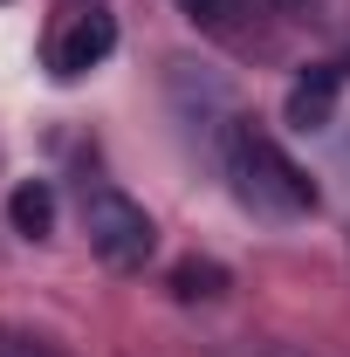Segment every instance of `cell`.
<instances>
[{"mask_svg":"<svg viewBox=\"0 0 350 357\" xmlns=\"http://www.w3.org/2000/svg\"><path fill=\"white\" fill-rule=\"evenodd\" d=\"M206 158L220 165V178L234 185V199H241V206L275 213V220H303V213H316V185H309V172L261 131V117L234 110V117H227V131L206 144Z\"/></svg>","mask_w":350,"mask_h":357,"instance_id":"6da1fadb","label":"cell"},{"mask_svg":"<svg viewBox=\"0 0 350 357\" xmlns=\"http://www.w3.org/2000/svg\"><path fill=\"white\" fill-rule=\"evenodd\" d=\"M337 89H344V69L337 62H316V69H303L296 83H289V124L296 131H330V117H337Z\"/></svg>","mask_w":350,"mask_h":357,"instance_id":"277c9868","label":"cell"},{"mask_svg":"<svg viewBox=\"0 0 350 357\" xmlns=\"http://www.w3.org/2000/svg\"><path fill=\"white\" fill-rule=\"evenodd\" d=\"M110 48H117V21L89 7V14H76V21H69V28H62V35L48 42V69H55V76L69 83V76H83V69H96V62H103Z\"/></svg>","mask_w":350,"mask_h":357,"instance_id":"3957f363","label":"cell"},{"mask_svg":"<svg viewBox=\"0 0 350 357\" xmlns=\"http://www.w3.org/2000/svg\"><path fill=\"white\" fill-rule=\"evenodd\" d=\"M7 220L21 241H48V227H55V192H48L42 178H21L14 192H7Z\"/></svg>","mask_w":350,"mask_h":357,"instance_id":"8992f818","label":"cell"},{"mask_svg":"<svg viewBox=\"0 0 350 357\" xmlns=\"http://www.w3.org/2000/svg\"><path fill=\"white\" fill-rule=\"evenodd\" d=\"M0 357H48V351H35V344H7V337H0Z\"/></svg>","mask_w":350,"mask_h":357,"instance_id":"9c48e42d","label":"cell"},{"mask_svg":"<svg viewBox=\"0 0 350 357\" xmlns=\"http://www.w3.org/2000/svg\"><path fill=\"white\" fill-rule=\"evenodd\" d=\"M76 206H83V234H89V248L117 268V275H137V268L158 255V227H151V213L137 206L124 185H110V178H83Z\"/></svg>","mask_w":350,"mask_h":357,"instance_id":"7a4b0ae2","label":"cell"},{"mask_svg":"<svg viewBox=\"0 0 350 357\" xmlns=\"http://www.w3.org/2000/svg\"><path fill=\"white\" fill-rule=\"evenodd\" d=\"M220 282H227V275H220L213 261H178L172 268V289L185 296V303H192V296H220Z\"/></svg>","mask_w":350,"mask_h":357,"instance_id":"52a82bcc","label":"cell"},{"mask_svg":"<svg viewBox=\"0 0 350 357\" xmlns=\"http://www.w3.org/2000/svg\"><path fill=\"white\" fill-rule=\"evenodd\" d=\"M178 14L199 35H220V42H241L254 28V0H178Z\"/></svg>","mask_w":350,"mask_h":357,"instance_id":"5b68a950","label":"cell"},{"mask_svg":"<svg viewBox=\"0 0 350 357\" xmlns=\"http://www.w3.org/2000/svg\"><path fill=\"white\" fill-rule=\"evenodd\" d=\"M220 357H316L303 344H220Z\"/></svg>","mask_w":350,"mask_h":357,"instance_id":"ba28073f","label":"cell"}]
</instances>
